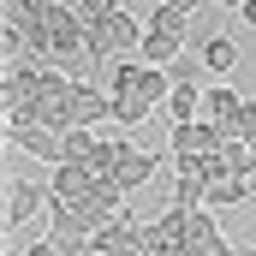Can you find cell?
<instances>
[{
  "label": "cell",
  "instance_id": "9c48e42d",
  "mask_svg": "<svg viewBox=\"0 0 256 256\" xmlns=\"http://www.w3.org/2000/svg\"><path fill=\"white\" fill-rule=\"evenodd\" d=\"M173 126H191L202 120V84H173V96H167V108H161Z\"/></svg>",
  "mask_w": 256,
  "mask_h": 256
},
{
  "label": "cell",
  "instance_id": "8992f818",
  "mask_svg": "<svg viewBox=\"0 0 256 256\" xmlns=\"http://www.w3.org/2000/svg\"><path fill=\"white\" fill-rule=\"evenodd\" d=\"M24 155H36V161H48V167H60L66 161V137L60 131H48V126H18V131H6Z\"/></svg>",
  "mask_w": 256,
  "mask_h": 256
},
{
  "label": "cell",
  "instance_id": "603a6c76",
  "mask_svg": "<svg viewBox=\"0 0 256 256\" xmlns=\"http://www.w3.org/2000/svg\"><path fill=\"white\" fill-rule=\"evenodd\" d=\"M250 161H256V143H250Z\"/></svg>",
  "mask_w": 256,
  "mask_h": 256
},
{
  "label": "cell",
  "instance_id": "7a4b0ae2",
  "mask_svg": "<svg viewBox=\"0 0 256 256\" xmlns=\"http://www.w3.org/2000/svg\"><path fill=\"white\" fill-rule=\"evenodd\" d=\"M226 143H232V137L214 126V120H191V126L167 131V149H173V155H220Z\"/></svg>",
  "mask_w": 256,
  "mask_h": 256
},
{
  "label": "cell",
  "instance_id": "e0dca14e",
  "mask_svg": "<svg viewBox=\"0 0 256 256\" xmlns=\"http://www.w3.org/2000/svg\"><path fill=\"white\" fill-rule=\"evenodd\" d=\"M202 72H208L202 60H173V66H167V78H173V84H202Z\"/></svg>",
  "mask_w": 256,
  "mask_h": 256
},
{
  "label": "cell",
  "instance_id": "44dd1931",
  "mask_svg": "<svg viewBox=\"0 0 256 256\" xmlns=\"http://www.w3.org/2000/svg\"><path fill=\"white\" fill-rule=\"evenodd\" d=\"M238 18H244V24L256 30V0H244V12H238Z\"/></svg>",
  "mask_w": 256,
  "mask_h": 256
},
{
  "label": "cell",
  "instance_id": "8fae6325",
  "mask_svg": "<svg viewBox=\"0 0 256 256\" xmlns=\"http://www.w3.org/2000/svg\"><path fill=\"white\" fill-rule=\"evenodd\" d=\"M173 60H185V42H179V36H155V30H149V36H143V48H137V66H161V72H167Z\"/></svg>",
  "mask_w": 256,
  "mask_h": 256
},
{
  "label": "cell",
  "instance_id": "ac0fdd59",
  "mask_svg": "<svg viewBox=\"0 0 256 256\" xmlns=\"http://www.w3.org/2000/svg\"><path fill=\"white\" fill-rule=\"evenodd\" d=\"M78 12H84V24H96V18H114L120 0H78Z\"/></svg>",
  "mask_w": 256,
  "mask_h": 256
},
{
  "label": "cell",
  "instance_id": "7c38bea8",
  "mask_svg": "<svg viewBox=\"0 0 256 256\" xmlns=\"http://www.w3.org/2000/svg\"><path fill=\"white\" fill-rule=\"evenodd\" d=\"M137 96H143L149 108H167V96H173V78H167L161 66H137Z\"/></svg>",
  "mask_w": 256,
  "mask_h": 256
},
{
  "label": "cell",
  "instance_id": "4fadbf2b",
  "mask_svg": "<svg viewBox=\"0 0 256 256\" xmlns=\"http://www.w3.org/2000/svg\"><path fill=\"white\" fill-rule=\"evenodd\" d=\"M143 24H149L155 36H179V42H185V12H173V6H155Z\"/></svg>",
  "mask_w": 256,
  "mask_h": 256
},
{
  "label": "cell",
  "instance_id": "ba28073f",
  "mask_svg": "<svg viewBox=\"0 0 256 256\" xmlns=\"http://www.w3.org/2000/svg\"><path fill=\"white\" fill-rule=\"evenodd\" d=\"M238 108H244V96H238V90H226V84L202 90V120H214L220 131H232V120H238Z\"/></svg>",
  "mask_w": 256,
  "mask_h": 256
},
{
  "label": "cell",
  "instance_id": "30bf717a",
  "mask_svg": "<svg viewBox=\"0 0 256 256\" xmlns=\"http://www.w3.org/2000/svg\"><path fill=\"white\" fill-rule=\"evenodd\" d=\"M244 202H256V179H220V185H208V202L202 208H244Z\"/></svg>",
  "mask_w": 256,
  "mask_h": 256
},
{
  "label": "cell",
  "instance_id": "ffe728a7",
  "mask_svg": "<svg viewBox=\"0 0 256 256\" xmlns=\"http://www.w3.org/2000/svg\"><path fill=\"white\" fill-rule=\"evenodd\" d=\"M208 6H220V12H244V0H208Z\"/></svg>",
  "mask_w": 256,
  "mask_h": 256
},
{
  "label": "cell",
  "instance_id": "3957f363",
  "mask_svg": "<svg viewBox=\"0 0 256 256\" xmlns=\"http://www.w3.org/2000/svg\"><path fill=\"white\" fill-rule=\"evenodd\" d=\"M36 208L48 214V185H36V179H6V226H12V232L30 226Z\"/></svg>",
  "mask_w": 256,
  "mask_h": 256
},
{
  "label": "cell",
  "instance_id": "5b68a950",
  "mask_svg": "<svg viewBox=\"0 0 256 256\" xmlns=\"http://www.w3.org/2000/svg\"><path fill=\"white\" fill-rule=\"evenodd\" d=\"M96 173L90 167H78V161H60V167H48V196H60V202H90L96 196Z\"/></svg>",
  "mask_w": 256,
  "mask_h": 256
},
{
  "label": "cell",
  "instance_id": "277c9868",
  "mask_svg": "<svg viewBox=\"0 0 256 256\" xmlns=\"http://www.w3.org/2000/svg\"><path fill=\"white\" fill-rule=\"evenodd\" d=\"M155 167H161V155H155V149H137L131 137H120V173H114V185H120L126 196L143 191V185L155 179Z\"/></svg>",
  "mask_w": 256,
  "mask_h": 256
},
{
  "label": "cell",
  "instance_id": "9a60e30c",
  "mask_svg": "<svg viewBox=\"0 0 256 256\" xmlns=\"http://www.w3.org/2000/svg\"><path fill=\"white\" fill-rule=\"evenodd\" d=\"M96 131H66V161H78V167H90V155H96Z\"/></svg>",
  "mask_w": 256,
  "mask_h": 256
},
{
  "label": "cell",
  "instance_id": "d6986e66",
  "mask_svg": "<svg viewBox=\"0 0 256 256\" xmlns=\"http://www.w3.org/2000/svg\"><path fill=\"white\" fill-rule=\"evenodd\" d=\"M161 6H173V12H185V18H191V12H202V6H208V0H161Z\"/></svg>",
  "mask_w": 256,
  "mask_h": 256
},
{
  "label": "cell",
  "instance_id": "52a82bcc",
  "mask_svg": "<svg viewBox=\"0 0 256 256\" xmlns=\"http://www.w3.org/2000/svg\"><path fill=\"white\" fill-rule=\"evenodd\" d=\"M196 60L208 66L214 78H232V66H238V42H232L226 30H214V36H202V48H196Z\"/></svg>",
  "mask_w": 256,
  "mask_h": 256
},
{
  "label": "cell",
  "instance_id": "2e32d148",
  "mask_svg": "<svg viewBox=\"0 0 256 256\" xmlns=\"http://www.w3.org/2000/svg\"><path fill=\"white\" fill-rule=\"evenodd\" d=\"M226 137H232V143H256V96H244V108H238V120H232Z\"/></svg>",
  "mask_w": 256,
  "mask_h": 256
},
{
  "label": "cell",
  "instance_id": "7402d4cb",
  "mask_svg": "<svg viewBox=\"0 0 256 256\" xmlns=\"http://www.w3.org/2000/svg\"><path fill=\"white\" fill-rule=\"evenodd\" d=\"M60 256H96V250H90V244H72V250H60Z\"/></svg>",
  "mask_w": 256,
  "mask_h": 256
},
{
  "label": "cell",
  "instance_id": "5bb4252c",
  "mask_svg": "<svg viewBox=\"0 0 256 256\" xmlns=\"http://www.w3.org/2000/svg\"><path fill=\"white\" fill-rule=\"evenodd\" d=\"M149 114H155V108H149L143 96H114V120H120V126H143Z\"/></svg>",
  "mask_w": 256,
  "mask_h": 256
},
{
  "label": "cell",
  "instance_id": "6da1fadb",
  "mask_svg": "<svg viewBox=\"0 0 256 256\" xmlns=\"http://www.w3.org/2000/svg\"><path fill=\"white\" fill-rule=\"evenodd\" d=\"M143 36H149V24L143 18H131L126 6L114 12V18H96L90 24V66H114V60H137V48H143Z\"/></svg>",
  "mask_w": 256,
  "mask_h": 256
}]
</instances>
